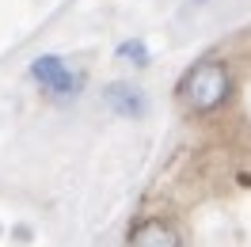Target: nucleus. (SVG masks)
Instances as JSON below:
<instances>
[{"label": "nucleus", "mask_w": 251, "mask_h": 247, "mask_svg": "<svg viewBox=\"0 0 251 247\" xmlns=\"http://www.w3.org/2000/svg\"><path fill=\"white\" fill-rule=\"evenodd\" d=\"M228 95H232V73H228V65H221V61L194 65L187 76L179 80V99L190 110H198V114L225 107Z\"/></svg>", "instance_id": "nucleus-1"}, {"label": "nucleus", "mask_w": 251, "mask_h": 247, "mask_svg": "<svg viewBox=\"0 0 251 247\" xmlns=\"http://www.w3.org/2000/svg\"><path fill=\"white\" fill-rule=\"evenodd\" d=\"M27 73H31L34 88H38L42 95H50V99H76V95L84 92V73L69 69L65 57H57V53L34 57Z\"/></svg>", "instance_id": "nucleus-2"}, {"label": "nucleus", "mask_w": 251, "mask_h": 247, "mask_svg": "<svg viewBox=\"0 0 251 247\" xmlns=\"http://www.w3.org/2000/svg\"><path fill=\"white\" fill-rule=\"evenodd\" d=\"M126 247H183V240H179V228H175L172 221L152 217V221H137L129 228Z\"/></svg>", "instance_id": "nucleus-3"}, {"label": "nucleus", "mask_w": 251, "mask_h": 247, "mask_svg": "<svg viewBox=\"0 0 251 247\" xmlns=\"http://www.w3.org/2000/svg\"><path fill=\"white\" fill-rule=\"evenodd\" d=\"M103 103H107L114 114H122V118H141L145 107H149V99L137 84H129V80H110L107 88H103Z\"/></svg>", "instance_id": "nucleus-4"}, {"label": "nucleus", "mask_w": 251, "mask_h": 247, "mask_svg": "<svg viewBox=\"0 0 251 247\" xmlns=\"http://www.w3.org/2000/svg\"><path fill=\"white\" fill-rule=\"evenodd\" d=\"M118 57L122 61H133V65H149V49H145V42H137V38H129V42H122L118 46Z\"/></svg>", "instance_id": "nucleus-5"}, {"label": "nucleus", "mask_w": 251, "mask_h": 247, "mask_svg": "<svg viewBox=\"0 0 251 247\" xmlns=\"http://www.w3.org/2000/svg\"><path fill=\"white\" fill-rule=\"evenodd\" d=\"M190 4H209V0H190Z\"/></svg>", "instance_id": "nucleus-6"}]
</instances>
